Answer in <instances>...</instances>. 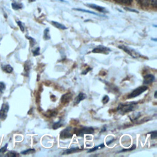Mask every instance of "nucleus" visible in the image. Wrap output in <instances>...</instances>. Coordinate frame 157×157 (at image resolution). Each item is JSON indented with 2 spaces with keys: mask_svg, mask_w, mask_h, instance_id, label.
<instances>
[{
  "mask_svg": "<svg viewBox=\"0 0 157 157\" xmlns=\"http://www.w3.org/2000/svg\"><path fill=\"white\" fill-rule=\"evenodd\" d=\"M136 105L137 102H135L121 103L117 107V109L121 113H125L133 110L135 109Z\"/></svg>",
  "mask_w": 157,
  "mask_h": 157,
  "instance_id": "f257e3e1",
  "label": "nucleus"
},
{
  "mask_svg": "<svg viewBox=\"0 0 157 157\" xmlns=\"http://www.w3.org/2000/svg\"><path fill=\"white\" fill-rule=\"evenodd\" d=\"M148 87L147 86H139L137 88H136L135 90H134L131 93H129L128 96L127 98L128 99H132V98H134L138 96H139L140 94H141L142 93H143L144 92H145V91H147L148 90Z\"/></svg>",
  "mask_w": 157,
  "mask_h": 157,
  "instance_id": "f03ea898",
  "label": "nucleus"
},
{
  "mask_svg": "<svg viewBox=\"0 0 157 157\" xmlns=\"http://www.w3.org/2000/svg\"><path fill=\"white\" fill-rule=\"evenodd\" d=\"M72 128L71 126L66 127L64 129H63L59 135V137L61 139H68V138H71L72 137L73 133L72 132Z\"/></svg>",
  "mask_w": 157,
  "mask_h": 157,
  "instance_id": "7ed1b4c3",
  "label": "nucleus"
},
{
  "mask_svg": "<svg viewBox=\"0 0 157 157\" xmlns=\"http://www.w3.org/2000/svg\"><path fill=\"white\" fill-rule=\"evenodd\" d=\"M118 47L120 48H121V50H123V51H124L126 53L129 54L130 56H131L132 57L136 58H137L139 57V54L136 52L133 48H131L128 47H126V46H124V45H118Z\"/></svg>",
  "mask_w": 157,
  "mask_h": 157,
  "instance_id": "20e7f679",
  "label": "nucleus"
},
{
  "mask_svg": "<svg viewBox=\"0 0 157 157\" xmlns=\"http://www.w3.org/2000/svg\"><path fill=\"white\" fill-rule=\"evenodd\" d=\"M94 132V129L93 127H83L80 129L77 132V136H83L85 134H91Z\"/></svg>",
  "mask_w": 157,
  "mask_h": 157,
  "instance_id": "39448f33",
  "label": "nucleus"
},
{
  "mask_svg": "<svg viewBox=\"0 0 157 157\" xmlns=\"http://www.w3.org/2000/svg\"><path fill=\"white\" fill-rule=\"evenodd\" d=\"M9 109V106L7 103H4L2 105L1 109L0 110V119L1 120H4L6 118Z\"/></svg>",
  "mask_w": 157,
  "mask_h": 157,
  "instance_id": "423d86ee",
  "label": "nucleus"
},
{
  "mask_svg": "<svg viewBox=\"0 0 157 157\" xmlns=\"http://www.w3.org/2000/svg\"><path fill=\"white\" fill-rule=\"evenodd\" d=\"M109 52H110V48H109L107 47H105L104 46H101V45L94 48L92 50L93 53H104L105 55L108 54L109 53Z\"/></svg>",
  "mask_w": 157,
  "mask_h": 157,
  "instance_id": "0eeeda50",
  "label": "nucleus"
},
{
  "mask_svg": "<svg viewBox=\"0 0 157 157\" xmlns=\"http://www.w3.org/2000/svg\"><path fill=\"white\" fill-rule=\"evenodd\" d=\"M155 77L154 76V75H153L151 74H148L144 76L143 83L144 85L150 84L151 83L155 81Z\"/></svg>",
  "mask_w": 157,
  "mask_h": 157,
  "instance_id": "6e6552de",
  "label": "nucleus"
},
{
  "mask_svg": "<svg viewBox=\"0 0 157 157\" xmlns=\"http://www.w3.org/2000/svg\"><path fill=\"white\" fill-rule=\"evenodd\" d=\"M86 6L91 9H94L100 12H102V13H107V11L106 10V9L103 7H101V6H98V5H96V4H86Z\"/></svg>",
  "mask_w": 157,
  "mask_h": 157,
  "instance_id": "1a4fd4ad",
  "label": "nucleus"
},
{
  "mask_svg": "<svg viewBox=\"0 0 157 157\" xmlns=\"http://www.w3.org/2000/svg\"><path fill=\"white\" fill-rule=\"evenodd\" d=\"M71 99H72V94L70 93H67L61 96V102L63 104H66L70 102Z\"/></svg>",
  "mask_w": 157,
  "mask_h": 157,
  "instance_id": "9d476101",
  "label": "nucleus"
},
{
  "mask_svg": "<svg viewBox=\"0 0 157 157\" xmlns=\"http://www.w3.org/2000/svg\"><path fill=\"white\" fill-rule=\"evenodd\" d=\"M86 98V95L84 93H82V92L80 93L75 99V101H74L75 104H78L80 101L84 100Z\"/></svg>",
  "mask_w": 157,
  "mask_h": 157,
  "instance_id": "9b49d317",
  "label": "nucleus"
},
{
  "mask_svg": "<svg viewBox=\"0 0 157 157\" xmlns=\"http://www.w3.org/2000/svg\"><path fill=\"white\" fill-rule=\"evenodd\" d=\"M52 24L53 26H55L56 28H58V29H67V27L65 26L64 25L61 24V23H59L58 22H56V21H52Z\"/></svg>",
  "mask_w": 157,
  "mask_h": 157,
  "instance_id": "f8f14e48",
  "label": "nucleus"
},
{
  "mask_svg": "<svg viewBox=\"0 0 157 157\" xmlns=\"http://www.w3.org/2000/svg\"><path fill=\"white\" fill-rule=\"evenodd\" d=\"M80 148L79 147H73V148H69V149H67L65 151H63V153H62L63 155H67V154H70V153H74V152H76L78 150H79Z\"/></svg>",
  "mask_w": 157,
  "mask_h": 157,
  "instance_id": "ddd939ff",
  "label": "nucleus"
},
{
  "mask_svg": "<svg viewBox=\"0 0 157 157\" xmlns=\"http://www.w3.org/2000/svg\"><path fill=\"white\" fill-rule=\"evenodd\" d=\"M2 69L7 73H11L13 71V67L11 66H10L9 64L3 66L2 67Z\"/></svg>",
  "mask_w": 157,
  "mask_h": 157,
  "instance_id": "4468645a",
  "label": "nucleus"
},
{
  "mask_svg": "<svg viewBox=\"0 0 157 157\" xmlns=\"http://www.w3.org/2000/svg\"><path fill=\"white\" fill-rule=\"evenodd\" d=\"M44 39L45 40H49L50 39V33H49V29L47 28L44 31Z\"/></svg>",
  "mask_w": 157,
  "mask_h": 157,
  "instance_id": "2eb2a0df",
  "label": "nucleus"
},
{
  "mask_svg": "<svg viewBox=\"0 0 157 157\" xmlns=\"http://www.w3.org/2000/svg\"><path fill=\"white\" fill-rule=\"evenodd\" d=\"M62 125H63V123H61V121L59 120V121H56V122L54 123L53 124V126H52V128H53V129H58V128L62 126Z\"/></svg>",
  "mask_w": 157,
  "mask_h": 157,
  "instance_id": "dca6fc26",
  "label": "nucleus"
},
{
  "mask_svg": "<svg viewBox=\"0 0 157 157\" xmlns=\"http://www.w3.org/2000/svg\"><path fill=\"white\" fill-rule=\"evenodd\" d=\"M35 151H36L35 149H34V148H29V149H28V150L22 151L21 152V153L23 154V155H27V154L33 153H34Z\"/></svg>",
  "mask_w": 157,
  "mask_h": 157,
  "instance_id": "f3484780",
  "label": "nucleus"
},
{
  "mask_svg": "<svg viewBox=\"0 0 157 157\" xmlns=\"http://www.w3.org/2000/svg\"><path fill=\"white\" fill-rule=\"evenodd\" d=\"M104 145L103 144H101V145H99L98 146H96L94 148L89 150L88 152V153H91V152H93V151H94L97 150L98 149H99V148H104Z\"/></svg>",
  "mask_w": 157,
  "mask_h": 157,
  "instance_id": "a211bd4d",
  "label": "nucleus"
},
{
  "mask_svg": "<svg viewBox=\"0 0 157 157\" xmlns=\"http://www.w3.org/2000/svg\"><path fill=\"white\" fill-rule=\"evenodd\" d=\"M115 1L118 3L124 4H130L132 2V0H115Z\"/></svg>",
  "mask_w": 157,
  "mask_h": 157,
  "instance_id": "6ab92c4d",
  "label": "nucleus"
},
{
  "mask_svg": "<svg viewBox=\"0 0 157 157\" xmlns=\"http://www.w3.org/2000/svg\"><path fill=\"white\" fill-rule=\"evenodd\" d=\"M142 6H147L149 4L148 0H136Z\"/></svg>",
  "mask_w": 157,
  "mask_h": 157,
  "instance_id": "aec40b11",
  "label": "nucleus"
},
{
  "mask_svg": "<svg viewBox=\"0 0 157 157\" xmlns=\"http://www.w3.org/2000/svg\"><path fill=\"white\" fill-rule=\"evenodd\" d=\"M74 10H79V11H82V12H86V13H90L94 14V15H99L98 13H95V12H91V11H90V10H85V9H74Z\"/></svg>",
  "mask_w": 157,
  "mask_h": 157,
  "instance_id": "412c9836",
  "label": "nucleus"
},
{
  "mask_svg": "<svg viewBox=\"0 0 157 157\" xmlns=\"http://www.w3.org/2000/svg\"><path fill=\"white\" fill-rule=\"evenodd\" d=\"M33 56H37L40 55V47H37L34 50H33Z\"/></svg>",
  "mask_w": 157,
  "mask_h": 157,
  "instance_id": "4be33fe9",
  "label": "nucleus"
},
{
  "mask_svg": "<svg viewBox=\"0 0 157 157\" xmlns=\"http://www.w3.org/2000/svg\"><path fill=\"white\" fill-rule=\"evenodd\" d=\"M12 7H13V9H14L15 10H17V9H20L22 7V6L21 4H15L13 3L12 4Z\"/></svg>",
  "mask_w": 157,
  "mask_h": 157,
  "instance_id": "5701e85b",
  "label": "nucleus"
},
{
  "mask_svg": "<svg viewBox=\"0 0 157 157\" xmlns=\"http://www.w3.org/2000/svg\"><path fill=\"white\" fill-rule=\"evenodd\" d=\"M136 145H133L130 148H128V149H123V150H121V151H120L119 153H121V152H124V151H131V150H134V149L136 148Z\"/></svg>",
  "mask_w": 157,
  "mask_h": 157,
  "instance_id": "b1692460",
  "label": "nucleus"
},
{
  "mask_svg": "<svg viewBox=\"0 0 157 157\" xmlns=\"http://www.w3.org/2000/svg\"><path fill=\"white\" fill-rule=\"evenodd\" d=\"M109 101V97L107 95H105L103 98H102V103L103 104H107Z\"/></svg>",
  "mask_w": 157,
  "mask_h": 157,
  "instance_id": "393cba45",
  "label": "nucleus"
},
{
  "mask_svg": "<svg viewBox=\"0 0 157 157\" xmlns=\"http://www.w3.org/2000/svg\"><path fill=\"white\" fill-rule=\"evenodd\" d=\"M149 134L151 135V138L153 139H155L156 138V134H157V131H154L152 132H149Z\"/></svg>",
  "mask_w": 157,
  "mask_h": 157,
  "instance_id": "a878e982",
  "label": "nucleus"
},
{
  "mask_svg": "<svg viewBox=\"0 0 157 157\" xmlns=\"http://www.w3.org/2000/svg\"><path fill=\"white\" fill-rule=\"evenodd\" d=\"M5 88H6L5 84L3 82H0V93L4 91V90H5Z\"/></svg>",
  "mask_w": 157,
  "mask_h": 157,
  "instance_id": "bb28decb",
  "label": "nucleus"
},
{
  "mask_svg": "<svg viewBox=\"0 0 157 157\" xmlns=\"http://www.w3.org/2000/svg\"><path fill=\"white\" fill-rule=\"evenodd\" d=\"M30 66H29V64H25V72L26 73V74H28L29 73V70H30Z\"/></svg>",
  "mask_w": 157,
  "mask_h": 157,
  "instance_id": "cd10ccee",
  "label": "nucleus"
},
{
  "mask_svg": "<svg viewBox=\"0 0 157 157\" xmlns=\"http://www.w3.org/2000/svg\"><path fill=\"white\" fill-rule=\"evenodd\" d=\"M149 3L151 4L152 6L156 7L157 6V0H148Z\"/></svg>",
  "mask_w": 157,
  "mask_h": 157,
  "instance_id": "c85d7f7f",
  "label": "nucleus"
},
{
  "mask_svg": "<svg viewBox=\"0 0 157 157\" xmlns=\"http://www.w3.org/2000/svg\"><path fill=\"white\" fill-rule=\"evenodd\" d=\"M7 156H11V157H14L15 156H17V153L14 151H10L7 155Z\"/></svg>",
  "mask_w": 157,
  "mask_h": 157,
  "instance_id": "c756f323",
  "label": "nucleus"
},
{
  "mask_svg": "<svg viewBox=\"0 0 157 157\" xmlns=\"http://www.w3.org/2000/svg\"><path fill=\"white\" fill-rule=\"evenodd\" d=\"M17 24H18V25L19 26V27L20 28V29L21 30V31H24V27H23V26L22 25V23H21V21H17Z\"/></svg>",
  "mask_w": 157,
  "mask_h": 157,
  "instance_id": "7c9ffc66",
  "label": "nucleus"
},
{
  "mask_svg": "<svg viewBox=\"0 0 157 157\" xmlns=\"http://www.w3.org/2000/svg\"><path fill=\"white\" fill-rule=\"evenodd\" d=\"M28 38H29V40H31V47H33V45H35V44H36V41H35V40H34V39H33V38H31V37H28Z\"/></svg>",
  "mask_w": 157,
  "mask_h": 157,
  "instance_id": "2f4dec72",
  "label": "nucleus"
},
{
  "mask_svg": "<svg viewBox=\"0 0 157 157\" xmlns=\"http://www.w3.org/2000/svg\"><path fill=\"white\" fill-rule=\"evenodd\" d=\"M91 69V68H87V69L85 71H84V72H82V74H86L89 71H90Z\"/></svg>",
  "mask_w": 157,
  "mask_h": 157,
  "instance_id": "473e14b6",
  "label": "nucleus"
},
{
  "mask_svg": "<svg viewBox=\"0 0 157 157\" xmlns=\"http://www.w3.org/2000/svg\"><path fill=\"white\" fill-rule=\"evenodd\" d=\"M115 140V139H111L110 140H109V141H108L107 142V145H110L111 143H112L113 142V140Z\"/></svg>",
  "mask_w": 157,
  "mask_h": 157,
  "instance_id": "72a5a7b5",
  "label": "nucleus"
},
{
  "mask_svg": "<svg viewBox=\"0 0 157 157\" xmlns=\"http://www.w3.org/2000/svg\"><path fill=\"white\" fill-rule=\"evenodd\" d=\"M125 9H127V10H130V11H131V12H137V13H138L137 11H136V10H134V9H129V8H125Z\"/></svg>",
  "mask_w": 157,
  "mask_h": 157,
  "instance_id": "f704fd0d",
  "label": "nucleus"
},
{
  "mask_svg": "<svg viewBox=\"0 0 157 157\" xmlns=\"http://www.w3.org/2000/svg\"><path fill=\"white\" fill-rule=\"evenodd\" d=\"M156 95H157V91H155V94H154V97H155V99H156V98H157Z\"/></svg>",
  "mask_w": 157,
  "mask_h": 157,
  "instance_id": "c9c22d12",
  "label": "nucleus"
},
{
  "mask_svg": "<svg viewBox=\"0 0 157 157\" xmlns=\"http://www.w3.org/2000/svg\"><path fill=\"white\" fill-rule=\"evenodd\" d=\"M0 153H1V149H0Z\"/></svg>",
  "mask_w": 157,
  "mask_h": 157,
  "instance_id": "e433bc0d",
  "label": "nucleus"
}]
</instances>
